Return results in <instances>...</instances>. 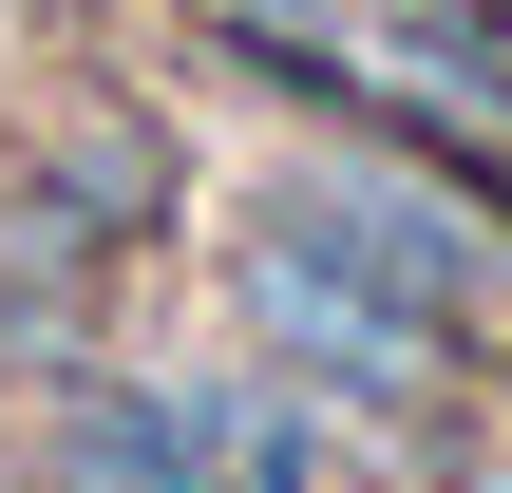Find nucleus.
I'll use <instances>...</instances> for the list:
<instances>
[{
  "label": "nucleus",
  "instance_id": "nucleus-1",
  "mask_svg": "<svg viewBox=\"0 0 512 493\" xmlns=\"http://www.w3.org/2000/svg\"><path fill=\"white\" fill-rule=\"evenodd\" d=\"M190 76L323 114V133H399L512 209V19L494 0H190Z\"/></svg>",
  "mask_w": 512,
  "mask_h": 493
},
{
  "label": "nucleus",
  "instance_id": "nucleus-2",
  "mask_svg": "<svg viewBox=\"0 0 512 493\" xmlns=\"http://www.w3.org/2000/svg\"><path fill=\"white\" fill-rule=\"evenodd\" d=\"M209 304H228V342H247V361H285L304 399L380 418L418 475H456V456L512 418V361H475L456 323H418L399 285H361L342 247H304V228H266V209H228V228H209Z\"/></svg>",
  "mask_w": 512,
  "mask_h": 493
},
{
  "label": "nucleus",
  "instance_id": "nucleus-3",
  "mask_svg": "<svg viewBox=\"0 0 512 493\" xmlns=\"http://www.w3.org/2000/svg\"><path fill=\"white\" fill-rule=\"evenodd\" d=\"M247 209L304 228V247H342L361 285H399V304L456 323L475 361H512V209H494V190H456L437 152H399V133H323V114H266Z\"/></svg>",
  "mask_w": 512,
  "mask_h": 493
},
{
  "label": "nucleus",
  "instance_id": "nucleus-4",
  "mask_svg": "<svg viewBox=\"0 0 512 493\" xmlns=\"http://www.w3.org/2000/svg\"><path fill=\"white\" fill-rule=\"evenodd\" d=\"M19 152H38V171H57V190H76V209H95V228L133 247V266H152V247L190 228V133H171L152 95H114V76H57Z\"/></svg>",
  "mask_w": 512,
  "mask_h": 493
},
{
  "label": "nucleus",
  "instance_id": "nucleus-5",
  "mask_svg": "<svg viewBox=\"0 0 512 493\" xmlns=\"http://www.w3.org/2000/svg\"><path fill=\"white\" fill-rule=\"evenodd\" d=\"M114 285H133V247H114L38 152H0V304H19V323H57V342H95V304H114Z\"/></svg>",
  "mask_w": 512,
  "mask_h": 493
}]
</instances>
